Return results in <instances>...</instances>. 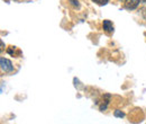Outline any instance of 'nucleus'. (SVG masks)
Wrapping results in <instances>:
<instances>
[{
  "instance_id": "f257e3e1",
  "label": "nucleus",
  "mask_w": 146,
  "mask_h": 124,
  "mask_svg": "<svg viewBox=\"0 0 146 124\" xmlns=\"http://www.w3.org/2000/svg\"><path fill=\"white\" fill-rule=\"evenodd\" d=\"M0 67H1V70L5 71V72H11V71H14V66H13L11 61L8 60V59H5V58H1L0 59Z\"/></svg>"
},
{
  "instance_id": "f03ea898",
  "label": "nucleus",
  "mask_w": 146,
  "mask_h": 124,
  "mask_svg": "<svg viewBox=\"0 0 146 124\" xmlns=\"http://www.w3.org/2000/svg\"><path fill=\"white\" fill-rule=\"evenodd\" d=\"M110 98H111V95H110V94H105V95L102 96V98H101V101H100V103H99V109H100L101 112L106 111L107 106L109 105Z\"/></svg>"
},
{
  "instance_id": "7ed1b4c3",
  "label": "nucleus",
  "mask_w": 146,
  "mask_h": 124,
  "mask_svg": "<svg viewBox=\"0 0 146 124\" xmlns=\"http://www.w3.org/2000/svg\"><path fill=\"white\" fill-rule=\"evenodd\" d=\"M141 0H124V6L128 10H133L135 8H137V6L139 5Z\"/></svg>"
},
{
  "instance_id": "20e7f679",
  "label": "nucleus",
  "mask_w": 146,
  "mask_h": 124,
  "mask_svg": "<svg viewBox=\"0 0 146 124\" xmlns=\"http://www.w3.org/2000/svg\"><path fill=\"white\" fill-rule=\"evenodd\" d=\"M102 27H104V29H105V32L106 33H113V29H115V27H113V24L108 20V19H106V20H104V24H102Z\"/></svg>"
},
{
  "instance_id": "39448f33",
  "label": "nucleus",
  "mask_w": 146,
  "mask_h": 124,
  "mask_svg": "<svg viewBox=\"0 0 146 124\" xmlns=\"http://www.w3.org/2000/svg\"><path fill=\"white\" fill-rule=\"evenodd\" d=\"M7 52H8V54H10L11 56H15V58H19L23 54V52L19 50L17 46H10V48H8Z\"/></svg>"
},
{
  "instance_id": "423d86ee",
  "label": "nucleus",
  "mask_w": 146,
  "mask_h": 124,
  "mask_svg": "<svg viewBox=\"0 0 146 124\" xmlns=\"http://www.w3.org/2000/svg\"><path fill=\"white\" fill-rule=\"evenodd\" d=\"M93 2H96L97 5H99V6H105V5H107L108 2H109V0H92Z\"/></svg>"
},
{
  "instance_id": "0eeeda50",
  "label": "nucleus",
  "mask_w": 146,
  "mask_h": 124,
  "mask_svg": "<svg viewBox=\"0 0 146 124\" xmlns=\"http://www.w3.org/2000/svg\"><path fill=\"white\" fill-rule=\"evenodd\" d=\"M113 115L116 116V117H125V113L124 112H121V111H115V113H113Z\"/></svg>"
},
{
  "instance_id": "6e6552de",
  "label": "nucleus",
  "mask_w": 146,
  "mask_h": 124,
  "mask_svg": "<svg viewBox=\"0 0 146 124\" xmlns=\"http://www.w3.org/2000/svg\"><path fill=\"white\" fill-rule=\"evenodd\" d=\"M69 2L72 5L74 8H80V3H79V0H69Z\"/></svg>"
},
{
  "instance_id": "1a4fd4ad",
  "label": "nucleus",
  "mask_w": 146,
  "mask_h": 124,
  "mask_svg": "<svg viewBox=\"0 0 146 124\" xmlns=\"http://www.w3.org/2000/svg\"><path fill=\"white\" fill-rule=\"evenodd\" d=\"M142 15H143V17L146 19V7H144V8L142 9Z\"/></svg>"
},
{
  "instance_id": "9d476101",
  "label": "nucleus",
  "mask_w": 146,
  "mask_h": 124,
  "mask_svg": "<svg viewBox=\"0 0 146 124\" xmlns=\"http://www.w3.org/2000/svg\"><path fill=\"white\" fill-rule=\"evenodd\" d=\"M0 43H1V52H2V51H3V42H2V41H1V42H0Z\"/></svg>"
},
{
  "instance_id": "9b49d317",
  "label": "nucleus",
  "mask_w": 146,
  "mask_h": 124,
  "mask_svg": "<svg viewBox=\"0 0 146 124\" xmlns=\"http://www.w3.org/2000/svg\"><path fill=\"white\" fill-rule=\"evenodd\" d=\"M141 1H143V2H145L146 3V0H141Z\"/></svg>"
}]
</instances>
